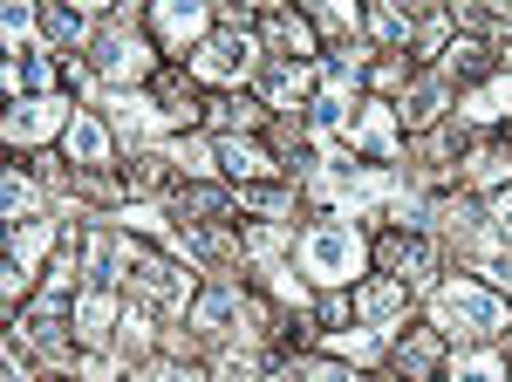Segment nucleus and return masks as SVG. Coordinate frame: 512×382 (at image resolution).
Masks as SVG:
<instances>
[{
	"mask_svg": "<svg viewBox=\"0 0 512 382\" xmlns=\"http://www.w3.org/2000/svg\"><path fill=\"white\" fill-rule=\"evenodd\" d=\"M294 260H301V280H315V287L335 294V287L362 280V267H369V239H362L349 219H321V226L301 232Z\"/></svg>",
	"mask_w": 512,
	"mask_h": 382,
	"instance_id": "1",
	"label": "nucleus"
},
{
	"mask_svg": "<svg viewBox=\"0 0 512 382\" xmlns=\"http://www.w3.org/2000/svg\"><path fill=\"white\" fill-rule=\"evenodd\" d=\"M431 328L437 335H506L512 307L485 280H437L431 287Z\"/></svg>",
	"mask_w": 512,
	"mask_h": 382,
	"instance_id": "2",
	"label": "nucleus"
},
{
	"mask_svg": "<svg viewBox=\"0 0 512 382\" xmlns=\"http://www.w3.org/2000/svg\"><path fill=\"white\" fill-rule=\"evenodd\" d=\"M151 62H158V48L130 28V14H103V28L89 41V76L103 89H137L151 76Z\"/></svg>",
	"mask_w": 512,
	"mask_h": 382,
	"instance_id": "3",
	"label": "nucleus"
},
{
	"mask_svg": "<svg viewBox=\"0 0 512 382\" xmlns=\"http://www.w3.org/2000/svg\"><path fill=\"white\" fill-rule=\"evenodd\" d=\"M260 55H267V41H260V35H246V28H219L212 41H198V48H192V76L212 82V89H233V82H246L253 69H267Z\"/></svg>",
	"mask_w": 512,
	"mask_h": 382,
	"instance_id": "4",
	"label": "nucleus"
},
{
	"mask_svg": "<svg viewBox=\"0 0 512 382\" xmlns=\"http://www.w3.org/2000/svg\"><path fill=\"white\" fill-rule=\"evenodd\" d=\"M123 287L137 294V307H151V314H185V307H192V267L171 260V253H144V246H137Z\"/></svg>",
	"mask_w": 512,
	"mask_h": 382,
	"instance_id": "5",
	"label": "nucleus"
},
{
	"mask_svg": "<svg viewBox=\"0 0 512 382\" xmlns=\"http://www.w3.org/2000/svg\"><path fill=\"white\" fill-rule=\"evenodd\" d=\"M253 321V301L239 294V280H212L192 301V335H212V342H233V328Z\"/></svg>",
	"mask_w": 512,
	"mask_h": 382,
	"instance_id": "6",
	"label": "nucleus"
},
{
	"mask_svg": "<svg viewBox=\"0 0 512 382\" xmlns=\"http://www.w3.org/2000/svg\"><path fill=\"white\" fill-rule=\"evenodd\" d=\"M69 123H76L69 96H21V103L7 110V144H48V137H62Z\"/></svg>",
	"mask_w": 512,
	"mask_h": 382,
	"instance_id": "7",
	"label": "nucleus"
},
{
	"mask_svg": "<svg viewBox=\"0 0 512 382\" xmlns=\"http://www.w3.org/2000/svg\"><path fill=\"white\" fill-rule=\"evenodd\" d=\"M349 301H355V321H362L369 335H396V328H403V314H410V287L390 273V280H362Z\"/></svg>",
	"mask_w": 512,
	"mask_h": 382,
	"instance_id": "8",
	"label": "nucleus"
},
{
	"mask_svg": "<svg viewBox=\"0 0 512 382\" xmlns=\"http://www.w3.org/2000/svg\"><path fill=\"white\" fill-rule=\"evenodd\" d=\"M219 7H198V0H158L151 7V28H158V41H171V48H198V41H212L219 28Z\"/></svg>",
	"mask_w": 512,
	"mask_h": 382,
	"instance_id": "9",
	"label": "nucleus"
},
{
	"mask_svg": "<svg viewBox=\"0 0 512 382\" xmlns=\"http://www.w3.org/2000/svg\"><path fill=\"white\" fill-rule=\"evenodd\" d=\"M62 157L82 164V171H110L117 164V144H110V123L96 110H76V123L62 130Z\"/></svg>",
	"mask_w": 512,
	"mask_h": 382,
	"instance_id": "10",
	"label": "nucleus"
},
{
	"mask_svg": "<svg viewBox=\"0 0 512 382\" xmlns=\"http://www.w3.org/2000/svg\"><path fill=\"white\" fill-rule=\"evenodd\" d=\"M355 151H362V157H383V164L403 151V144H396V110H390V103H362V110H355V123H349V157Z\"/></svg>",
	"mask_w": 512,
	"mask_h": 382,
	"instance_id": "11",
	"label": "nucleus"
},
{
	"mask_svg": "<svg viewBox=\"0 0 512 382\" xmlns=\"http://www.w3.org/2000/svg\"><path fill=\"white\" fill-rule=\"evenodd\" d=\"M383 260L396 267V280H403V287H431V232L396 226L390 239H383Z\"/></svg>",
	"mask_w": 512,
	"mask_h": 382,
	"instance_id": "12",
	"label": "nucleus"
},
{
	"mask_svg": "<svg viewBox=\"0 0 512 382\" xmlns=\"http://www.w3.org/2000/svg\"><path fill=\"white\" fill-rule=\"evenodd\" d=\"M260 41L280 48V62H301L315 48V21L308 14H287V7H260Z\"/></svg>",
	"mask_w": 512,
	"mask_h": 382,
	"instance_id": "13",
	"label": "nucleus"
},
{
	"mask_svg": "<svg viewBox=\"0 0 512 382\" xmlns=\"http://www.w3.org/2000/svg\"><path fill=\"white\" fill-rule=\"evenodd\" d=\"M260 96H267L274 110H301V103L315 96V69H308V62H267V69H260Z\"/></svg>",
	"mask_w": 512,
	"mask_h": 382,
	"instance_id": "14",
	"label": "nucleus"
},
{
	"mask_svg": "<svg viewBox=\"0 0 512 382\" xmlns=\"http://www.w3.org/2000/svg\"><path fill=\"white\" fill-rule=\"evenodd\" d=\"M117 321H123L117 287H89V294H76V335H82V342H110Z\"/></svg>",
	"mask_w": 512,
	"mask_h": 382,
	"instance_id": "15",
	"label": "nucleus"
},
{
	"mask_svg": "<svg viewBox=\"0 0 512 382\" xmlns=\"http://www.w3.org/2000/svg\"><path fill=\"white\" fill-rule=\"evenodd\" d=\"M96 14L89 7H41V41L48 48H82V41H96Z\"/></svg>",
	"mask_w": 512,
	"mask_h": 382,
	"instance_id": "16",
	"label": "nucleus"
},
{
	"mask_svg": "<svg viewBox=\"0 0 512 382\" xmlns=\"http://www.w3.org/2000/svg\"><path fill=\"white\" fill-rule=\"evenodd\" d=\"M219 171L233 185H267L274 178V157L260 151V144H246V137H219Z\"/></svg>",
	"mask_w": 512,
	"mask_h": 382,
	"instance_id": "17",
	"label": "nucleus"
},
{
	"mask_svg": "<svg viewBox=\"0 0 512 382\" xmlns=\"http://www.w3.org/2000/svg\"><path fill=\"white\" fill-rule=\"evenodd\" d=\"M55 239H62V226H55V219H21V226L7 232V260H14V267H35Z\"/></svg>",
	"mask_w": 512,
	"mask_h": 382,
	"instance_id": "18",
	"label": "nucleus"
},
{
	"mask_svg": "<svg viewBox=\"0 0 512 382\" xmlns=\"http://www.w3.org/2000/svg\"><path fill=\"white\" fill-rule=\"evenodd\" d=\"M444 103H451V82L444 76H424V82H410V89H403V123H437V116H444Z\"/></svg>",
	"mask_w": 512,
	"mask_h": 382,
	"instance_id": "19",
	"label": "nucleus"
},
{
	"mask_svg": "<svg viewBox=\"0 0 512 382\" xmlns=\"http://www.w3.org/2000/svg\"><path fill=\"white\" fill-rule=\"evenodd\" d=\"M444 382H506V355H499V348H472V355H451Z\"/></svg>",
	"mask_w": 512,
	"mask_h": 382,
	"instance_id": "20",
	"label": "nucleus"
},
{
	"mask_svg": "<svg viewBox=\"0 0 512 382\" xmlns=\"http://www.w3.org/2000/svg\"><path fill=\"white\" fill-rule=\"evenodd\" d=\"M321 348H328V355H335V362H376V355H383V348H390V335H369V328H355V335H321Z\"/></svg>",
	"mask_w": 512,
	"mask_h": 382,
	"instance_id": "21",
	"label": "nucleus"
},
{
	"mask_svg": "<svg viewBox=\"0 0 512 382\" xmlns=\"http://www.w3.org/2000/svg\"><path fill=\"white\" fill-rule=\"evenodd\" d=\"M437 76H444V82H451V76H485V41H478V35L444 41V62H437Z\"/></svg>",
	"mask_w": 512,
	"mask_h": 382,
	"instance_id": "22",
	"label": "nucleus"
},
{
	"mask_svg": "<svg viewBox=\"0 0 512 382\" xmlns=\"http://www.w3.org/2000/svg\"><path fill=\"white\" fill-rule=\"evenodd\" d=\"M164 157L185 171V178H205V171H219V144H198V137H171Z\"/></svg>",
	"mask_w": 512,
	"mask_h": 382,
	"instance_id": "23",
	"label": "nucleus"
},
{
	"mask_svg": "<svg viewBox=\"0 0 512 382\" xmlns=\"http://www.w3.org/2000/svg\"><path fill=\"white\" fill-rule=\"evenodd\" d=\"M315 35H355L362 28V7H349V0H315Z\"/></svg>",
	"mask_w": 512,
	"mask_h": 382,
	"instance_id": "24",
	"label": "nucleus"
},
{
	"mask_svg": "<svg viewBox=\"0 0 512 382\" xmlns=\"http://www.w3.org/2000/svg\"><path fill=\"white\" fill-rule=\"evenodd\" d=\"M362 28H369L376 41H417V21H410L403 7H369V14H362Z\"/></svg>",
	"mask_w": 512,
	"mask_h": 382,
	"instance_id": "25",
	"label": "nucleus"
},
{
	"mask_svg": "<svg viewBox=\"0 0 512 382\" xmlns=\"http://www.w3.org/2000/svg\"><path fill=\"white\" fill-rule=\"evenodd\" d=\"M41 205H48V198H41V185H35V178H21V171H7V219L21 226V219H35Z\"/></svg>",
	"mask_w": 512,
	"mask_h": 382,
	"instance_id": "26",
	"label": "nucleus"
},
{
	"mask_svg": "<svg viewBox=\"0 0 512 382\" xmlns=\"http://www.w3.org/2000/svg\"><path fill=\"white\" fill-rule=\"evenodd\" d=\"M362 62H369V48H342V55L328 62V89L355 96V89H362Z\"/></svg>",
	"mask_w": 512,
	"mask_h": 382,
	"instance_id": "27",
	"label": "nucleus"
},
{
	"mask_svg": "<svg viewBox=\"0 0 512 382\" xmlns=\"http://www.w3.org/2000/svg\"><path fill=\"white\" fill-rule=\"evenodd\" d=\"M212 123H219V130H253V123H260V103H253V96H219V103H212Z\"/></svg>",
	"mask_w": 512,
	"mask_h": 382,
	"instance_id": "28",
	"label": "nucleus"
},
{
	"mask_svg": "<svg viewBox=\"0 0 512 382\" xmlns=\"http://www.w3.org/2000/svg\"><path fill=\"white\" fill-rule=\"evenodd\" d=\"M233 205H253V212H294V198L287 191H274V185H233Z\"/></svg>",
	"mask_w": 512,
	"mask_h": 382,
	"instance_id": "29",
	"label": "nucleus"
},
{
	"mask_svg": "<svg viewBox=\"0 0 512 382\" xmlns=\"http://www.w3.org/2000/svg\"><path fill=\"white\" fill-rule=\"evenodd\" d=\"M260 280L274 287V301H280V307H308V287H301V280H294L287 267H260Z\"/></svg>",
	"mask_w": 512,
	"mask_h": 382,
	"instance_id": "30",
	"label": "nucleus"
},
{
	"mask_svg": "<svg viewBox=\"0 0 512 382\" xmlns=\"http://www.w3.org/2000/svg\"><path fill=\"white\" fill-rule=\"evenodd\" d=\"M287 382H362V376H355L349 362H335V355H328V362H301Z\"/></svg>",
	"mask_w": 512,
	"mask_h": 382,
	"instance_id": "31",
	"label": "nucleus"
},
{
	"mask_svg": "<svg viewBox=\"0 0 512 382\" xmlns=\"http://www.w3.org/2000/svg\"><path fill=\"white\" fill-rule=\"evenodd\" d=\"M396 362H403V376H424V369H431V362H437V335H410Z\"/></svg>",
	"mask_w": 512,
	"mask_h": 382,
	"instance_id": "32",
	"label": "nucleus"
},
{
	"mask_svg": "<svg viewBox=\"0 0 512 382\" xmlns=\"http://www.w3.org/2000/svg\"><path fill=\"white\" fill-rule=\"evenodd\" d=\"M512 178V157L506 151H478L472 157V185H506Z\"/></svg>",
	"mask_w": 512,
	"mask_h": 382,
	"instance_id": "33",
	"label": "nucleus"
},
{
	"mask_svg": "<svg viewBox=\"0 0 512 382\" xmlns=\"http://www.w3.org/2000/svg\"><path fill=\"white\" fill-rule=\"evenodd\" d=\"M485 219H492V232H499V246H512V191H499V198L485 205Z\"/></svg>",
	"mask_w": 512,
	"mask_h": 382,
	"instance_id": "34",
	"label": "nucleus"
},
{
	"mask_svg": "<svg viewBox=\"0 0 512 382\" xmlns=\"http://www.w3.org/2000/svg\"><path fill=\"white\" fill-rule=\"evenodd\" d=\"M7 382H35L28 369H21V355H7Z\"/></svg>",
	"mask_w": 512,
	"mask_h": 382,
	"instance_id": "35",
	"label": "nucleus"
},
{
	"mask_svg": "<svg viewBox=\"0 0 512 382\" xmlns=\"http://www.w3.org/2000/svg\"><path fill=\"white\" fill-rule=\"evenodd\" d=\"M506 382H512V369H506Z\"/></svg>",
	"mask_w": 512,
	"mask_h": 382,
	"instance_id": "36",
	"label": "nucleus"
}]
</instances>
